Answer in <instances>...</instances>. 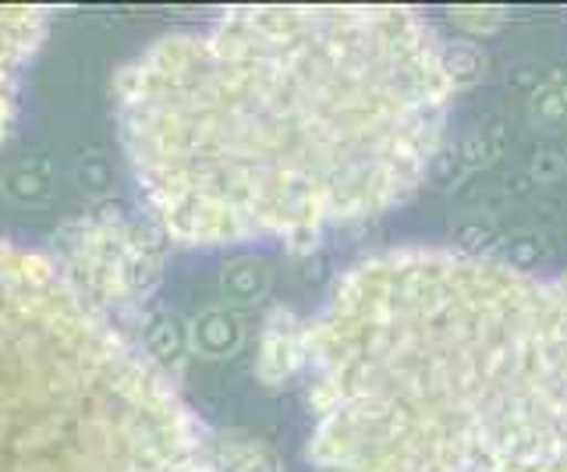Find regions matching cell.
Masks as SVG:
<instances>
[{"mask_svg":"<svg viewBox=\"0 0 567 472\" xmlns=\"http://www.w3.org/2000/svg\"><path fill=\"white\" fill-rule=\"evenodd\" d=\"M447 19L461 37L475 40V37H493L496 29H504L507 11L504 8H454Z\"/></svg>","mask_w":567,"mask_h":472,"instance_id":"obj_11","label":"cell"},{"mask_svg":"<svg viewBox=\"0 0 567 472\" xmlns=\"http://www.w3.org/2000/svg\"><path fill=\"white\" fill-rule=\"evenodd\" d=\"M58 264L89 299L111 306L142 302L159 281V246L121 209H93L61 235Z\"/></svg>","mask_w":567,"mask_h":472,"instance_id":"obj_4","label":"cell"},{"mask_svg":"<svg viewBox=\"0 0 567 472\" xmlns=\"http://www.w3.org/2000/svg\"><path fill=\"white\" fill-rule=\"evenodd\" d=\"M167 370L71 281L0 238V472H199Z\"/></svg>","mask_w":567,"mask_h":472,"instance_id":"obj_3","label":"cell"},{"mask_svg":"<svg viewBox=\"0 0 567 472\" xmlns=\"http://www.w3.org/2000/svg\"><path fill=\"white\" fill-rule=\"evenodd\" d=\"M50 32V11L43 8H0V138L14 125L22 82L35 50Z\"/></svg>","mask_w":567,"mask_h":472,"instance_id":"obj_5","label":"cell"},{"mask_svg":"<svg viewBox=\"0 0 567 472\" xmlns=\"http://www.w3.org/2000/svg\"><path fill=\"white\" fill-rule=\"evenodd\" d=\"M306 373L327 472H567V277L372 253L309 320Z\"/></svg>","mask_w":567,"mask_h":472,"instance_id":"obj_2","label":"cell"},{"mask_svg":"<svg viewBox=\"0 0 567 472\" xmlns=\"http://www.w3.org/2000/svg\"><path fill=\"white\" fill-rule=\"evenodd\" d=\"M245 341V324L235 309H206L199 320L192 324V348L195 352H203L209 359H220V356H230L238 352Z\"/></svg>","mask_w":567,"mask_h":472,"instance_id":"obj_8","label":"cell"},{"mask_svg":"<svg viewBox=\"0 0 567 472\" xmlns=\"http://www.w3.org/2000/svg\"><path fill=\"white\" fill-rule=\"evenodd\" d=\"M199 472H284L277 451L238 430L206 433L203 441V465Z\"/></svg>","mask_w":567,"mask_h":472,"instance_id":"obj_7","label":"cell"},{"mask_svg":"<svg viewBox=\"0 0 567 472\" xmlns=\"http://www.w3.org/2000/svg\"><path fill=\"white\" fill-rule=\"evenodd\" d=\"M443 43L412 8H238L146 43L114 117L159 235L312 242L408 199L457 93Z\"/></svg>","mask_w":567,"mask_h":472,"instance_id":"obj_1","label":"cell"},{"mask_svg":"<svg viewBox=\"0 0 567 472\" xmlns=\"http://www.w3.org/2000/svg\"><path fill=\"white\" fill-rule=\"evenodd\" d=\"M220 281H224L227 299L235 306H245L266 295V288H270V270H266L262 259H235V264L224 270Z\"/></svg>","mask_w":567,"mask_h":472,"instance_id":"obj_9","label":"cell"},{"mask_svg":"<svg viewBox=\"0 0 567 472\" xmlns=\"http://www.w3.org/2000/svg\"><path fill=\"white\" fill-rule=\"evenodd\" d=\"M443 68H447L454 90H465L486 75V54L472 40H447L443 43Z\"/></svg>","mask_w":567,"mask_h":472,"instance_id":"obj_10","label":"cell"},{"mask_svg":"<svg viewBox=\"0 0 567 472\" xmlns=\"http://www.w3.org/2000/svg\"><path fill=\"white\" fill-rule=\"evenodd\" d=\"M309 362V320H301L291 306H274L266 312L256 348V377L266 388H280L298 377Z\"/></svg>","mask_w":567,"mask_h":472,"instance_id":"obj_6","label":"cell"},{"mask_svg":"<svg viewBox=\"0 0 567 472\" xmlns=\"http://www.w3.org/2000/svg\"><path fill=\"white\" fill-rule=\"evenodd\" d=\"M532 117H539L543 125H560L567 121V85L557 82V85H543L532 96Z\"/></svg>","mask_w":567,"mask_h":472,"instance_id":"obj_12","label":"cell"}]
</instances>
